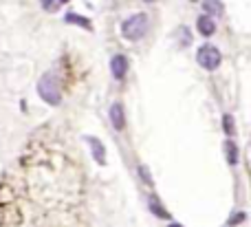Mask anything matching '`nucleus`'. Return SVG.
Segmentation results:
<instances>
[{
	"instance_id": "18",
	"label": "nucleus",
	"mask_w": 251,
	"mask_h": 227,
	"mask_svg": "<svg viewBox=\"0 0 251 227\" xmlns=\"http://www.w3.org/2000/svg\"><path fill=\"white\" fill-rule=\"evenodd\" d=\"M146 2H156V0H146Z\"/></svg>"
},
{
	"instance_id": "10",
	"label": "nucleus",
	"mask_w": 251,
	"mask_h": 227,
	"mask_svg": "<svg viewBox=\"0 0 251 227\" xmlns=\"http://www.w3.org/2000/svg\"><path fill=\"white\" fill-rule=\"evenodd\" d=\"M148 207H150V210L154 212L159 219H170V214L165 212V207H161V203H159V199H156V197H150V199H148Z\"/></svg>"
},
{
	"instance_id": "14",
	"label": "nucleus",
	"mask_w": 251,
	"mask_h": 227,
	"mask_svg": "<svg viewBox=\"0 0 251 227\" xmlns=\"http://www.w3.org/2000/svg\"><path fill=\"white\" fill-rule=\"evenodd\" d=\"M40 4H42V9H47V11H53V9H57L60 0H40Z\"/></svg>"
},
{
	"instance_id": "15",
	"label": "nucleus",
	"mask_w": 251,
	"mask_h": 227,
	"mask_svg": "<svg viewBox=\"0 0 251 227\" xmlns=\"http://www.w3.org/2000/svg\"><path fill=\"white\" fill-rule=\"evenodd\" d=\"M243 219H245V214H236V216H231V219H229V225H238Z\"/></svg>"
},
{
	"instance_id": "3",
	"label": "nucleus",
	"mask_w": 251,
	"mask_h": 227,
	"mask_svg": "<svg viewBox=\"0 0 251 227\" xmlns=\"http://www.w3.org/2000/svg\"><path fill=\"white\" fill-rule=\"evenodd\" d=\"M221 60H223V55L214 44H203V47H199V51H196V62H199L205 71H216L218 66H221Z\"/></svg>"
},
{
	"instance_id": "4",
	"label": "nucleus",
	"mask_w": 251,
	"mask_h": 227,
	"mask_svg": "<svg viewBox=\"0 0 251 227\" xmlns=\"http://www.w3.org/2000/svg\"><path fill=\"white\" fill-rule=\"evenodd\" d=\"M110 73H113L115 79H124L126 73H128V60L124 55H115L110 60Z\"/></svg>"
},
{
	"instance_id": "9",
	"label": "nucleus",
	"mask_w": 251,
	"mask_h": 227,
	"mask_svg": "<svg viewBox=\"0 0 251 227\" xmlns=\"http://www.w3.org/2000/svg\"><path fill=\"white\" fill-rule=\"evenodd\" d=\"M64 20L69 22V25H79L82 29H86V31H91V29H93L91 20H88V18H84V16H77V13H66Z\"/></svg>"
},
{
	"instance_id": "13",
	"label": "nucleus",
	"mask_w": 251,
	"mask_h": 227,
	"mask_svg": "<svg viewBox=\"0 0 251 227\" xmlns=\"http://www.w3.org/2000/svg\"><path fill=\"white\" fill-rule=\"evenodd\" d=\"M139 175H141V179L146 181L148 188H152V185H154V181H152V177H150V172H148V168H146V166L139 168Z\"/></svg>"
},
{
	"instance_id": "16",
	"label": "nucleus",
	"mask_w": 251,
	"mask_h": 227,
	"mask_svg": "<svg viewBox=\"0 0 251 227\" xmlns=\"http://www.w3.org/2000/svg\"><path fill=\"white\" fill-rule=\"evenodd\" d=\"M170 227H181V225H176V223H172V225H170Z\"/></svg>"
},
{
	"instance_id": "2",
	"label": "nucleus",
	"mask_w": 251,
	"mask_h": 227,
	"mask_svg": "<svg viewBox=\"0 0 251 227\" xmlns=\"http://www.w3.org/2000/svg\"><path fill=\"white\" fill-rule=\"evenodd\" d=\"M146 31H148V16L146 13H134V16H130L128 20H124V25H122V35L126 40H130V42L141 40L143 35H146Z\"/></svg>"
},
{
	"instance_id": "17",
	"label": "nucleus",
	"mask_w": 251,
	"mask_h": 227,
	"mask_svg": "<svg viewBox=\"0 0 251 227\" xmlns=\"http://www.w3.org/2000/svg\"><path fill=\"white\" fill-rule=\"evenodd\" d=\"M64 2H69V0H60V4H64Z\"/></svg>"
},
{
	"instance_id": "8",
	"label": "nucleus",
	"mask_w": 251,
	"mask_h": 227,
	"mask_svg": "<svg viewBox=\"0 0 251 227\" xmlns=\"http://www.w3.org/2000/svg\"><path fill=\"white\" fill-rule=\"evenodd\" d=\"M201 2H203V9L207 11V16H214V13L223 16L225 13V7H223L221 0H201Z\"/></svg>"
},
{
	"instance_id": "11",
	"label": "nucleus",
	"mask_w": 251,
	"mask_h": 227,
	"mask_svg": "<svg viewBox=\"0 0 251 227\" xmlns=\"http://www.w3.org/2000/svg\"><path fill=\"white\" fill-rule=\"evenodd\" d=\"M225 150H227V163H229V166H236V163H238V146H236L234 141H227Z\"/></svg>"
},
{
	"instance_id": "5",
	"label": "nucleus",
	"mask_w": 251,
	"mask_h": 227,
	"mask_svg": "<svg viewBox=\"0 0 251 227\" xmlns=\"http://www.w3.org/2000/svg\"><path fill=\"white\" fill-rule=\"evenodd\" d=\"M196 26H199V33H203L205 38H209V35L216 31V22H214V18L207 16V13L199 16V20H196Z\"/></svg>"
},
{
	"instance_id": "6",
	"label": "nucleus",
	"mask_w": 251,
	"mask_h": 227,
	"mask_svg": "<svg viewBox=\"0 0 251 227\" xmlns=\"http://www.w3.org/2000/svg\"><path fill=\"white\" fill-rule=\"evenodd\" d=\"M86 141L91 144V148H93V157H95V161L100 163V166H106V150H104V144H101L97 137H86Z\"/></svg>"
},
{
	"instance_id": "12",
	"label": "nucleus",
	"mask_w": 251,
	"mask_h": 227,
	"mask_svg": "<svg viewBox=\"0 0 251 227\" xmlns=\"http://www.w3.org/2000/svg\"><path fill=\"white\" fill-rule=\"evenodd\" d=\"M223 126H225V135H234V130H236V126H234V119H231V115H225L223 117Z\"/></svg>"
},
{
	"instance_id": "7",
	"label": "nucleus",
	"mask_w": 251,
	"mask_h": 227,
	"mask_svg": "<svg viewBox=\"0 0 251 227\" xmlns=\"http://www.w3.org/2000/svg\"><path fill=\"white\" fill-rule=\"evenodd\" d=\"M110 122H113V126H115V130H124V126H126V119H124V106L119 104H113L110 106Z\"/></svg>"
},
{
	"instance_id": "1",
	"label": "nucleus",
	"mask_w": 251,
	"mask_h": 227,
	"mask_svg": "<svg viewBox=\"0 0 251 227\" xmlns=\"http://www.w3.org/2000/svg\"><path fill=\"white\" fill-rule=\"evenodd\" d=\"M38 95L42 97L47 104L57 106L62 101V93H60V79L55 73H44L38 82Z\"/></svg>"
}]
</instances>
